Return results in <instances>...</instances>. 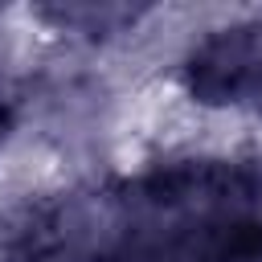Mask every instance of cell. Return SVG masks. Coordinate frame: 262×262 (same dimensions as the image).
I'll return each instance as SVG.
<instances>
[{
  "label": "cell",
  "mask_w": 262,
  "mask_h": 262,
  "mask_svg": "<svg viewBox=\"0 0 262 262\" xmlns=\"http://www.w3.org/2000/svg\"><path fill=\"white\" fill-rule=\"evenodd\" d=\"M192 82L209 98H262V29H233L205 41L192 57Z\"/></svg>",
  "instance_id": "cell-1"
},
{
  "label": "cell",
  "mask_w": 262,
  "mask_h": 262,
  "mask_svg": "<svg viewBox=\"0 0 262 262\" xmlns=\"http://www.w3.org/2000/svg\"><path fill=\"white\" fill-rule=\"evenodd\" d=\"M0 127H4V111H0Z\"/></svg>",
  "instance_id": "cell-2"
}]
</instances>
